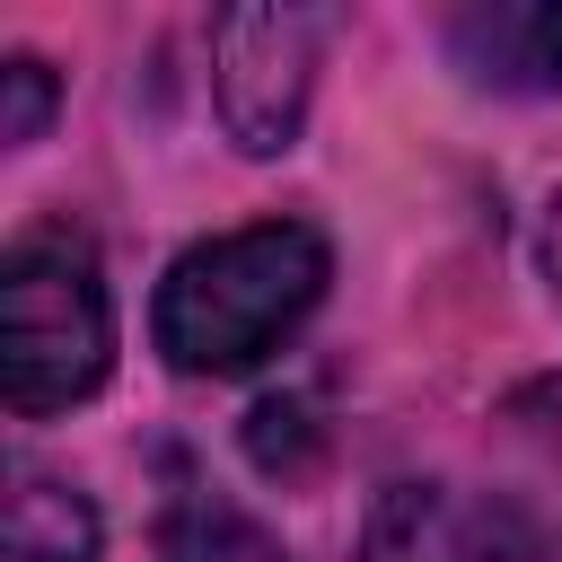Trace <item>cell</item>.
<instances>
[{"label":"cell","instance_id":"6da1fadb","mask_svg":"<svg viewBox=\"0 0 562 562\" xmlns=\"http://www.w3.org/2000/svg\"><path fill=\"white\" fill-rule=\"evenodd\" d=\"M316 299H325V237L299 220H255V228L202 237L167 263L149 334H158L167 369L237 378L263 351H281Z\"/></svg>","mask_w":562,"mask_h":562},{"label":"cell","instance_id":"7a4b0ae2","mask_svg":"<svg viewBox=\"0 0 562 562\" xmlns=\"http://www.w3.org/2000/svg\"><path fill=\"white\" fill-rule=\"evenodd\" d=\"M114 369V299L97 246L61 220L18 228L0 255V395L9 413H61Z\"/></svg>","mask_w":562,"mask_h":562},{"label":"cell","instance_id":"3957f363","mask_svg":"<svg viewBox=\"0 0 562 562\" xmlns=\"http://www.w3.org/2000/svg\"><path fill=\"white\" fill-rule=\"evenodd\" d=\"M325 18L316 9H220L211 18V105L246 158H281L307 123Z\"/></svg>","mask_w":562,"mask_h":562},{"label":"cell","instance_id":"277c9868","mask_svg":"<svg viewBox=\"0 0 562 562\" xmlns=\"http://www.w3.org/2000/svg\"><path fill=\"white\" fill-rule=\"evenodd\" d=\"M360 562H553V544L501 501L457 483H395L369 509Z\"/></svg>","mask_w":562,"mask_h":562},{"label":"cell","instance_id":"5b68a950","mask_svg":"<svg viewBox=\"0 0 562 562\" xmlns=\"http://www.w3.org/2000/svg\"><path fill=\"white\" fill-rule=\"evenodd\" d=\"M439 44L474 88H501V97L562 88V0H465L448 9Z\"/></svg>","mask_w":562,"mask_h":562},{"label":"cell","instance_id":"8992f818","mask_svg":"<svg viewBox=\"0 0 562 562\" xmlns=\"http://www.w3.org/2000/svg\"><path fill=\"white\" fill-rule=\"evenodd\" d=\"M492 465H501L492 492L544 544H562V369L501 395V413H492Z\"/></svg>","mask_w":562,"mask_h":562},{"label":"cell","instance_id":"52a82bcc","mask_svg":"<svg viewBox=\"0 0 562 562\" xmlns=\"http://www.w3.org/2000/svg\"><path fill=\"white\" fill-rule=\"evenodd\" d=\"M0 544H9V562H97L105 527H97V509H88L79 483L35 474V465H9V518H0Z\"/></svg>","mask_w":562,"mask_h":562},{"label":"cell","instance_id":"ba28073f","mask_svg":"<svg viewBox=\"0 0 562 562\" xmlns=\"http://www.w3.org/2000/svg\"><path fill=\"white\" fill-rule=\"evenodd\" d=\"M158 562H290L281 536L263 518H246L228 492H202L184 483L167 509H158Z\"/></svg>","mask_w":562,"mask_h":562},{"label":"cell","instance_id":"9c48e42d","mask_svg":"<svg viewBox=\"0 0 562 562\" xmlns=\"http://www.w3.org/2000/svg\"><path fill=\"white\" fill-rule=\"evenodd\" d=\"M316 448H325V430L307 422V404H299V395H263V404L246 413V457H255L263 474L299 483V474L316 465Z\"/></svg>","mask_w":562,"mask_h":562},{"label":"cell","instance_id":"30bf717a","mask_svg":"<svg viewBox=\"0 0 562 562\" xmlns=\"http://www.w3.org/2000/svg\"><path fill=\"white\" fill-rule=\"evenodd\" d=\"M0 88H9V105H0V140L26 149V140L44 132V114H53V70H44L35 53H18V61L0 70Z\"/></svg>","mask_w":562,"mask_h":562},{"label":"cell","instance_id":"8fae6325","mask_svg":"<svg viewBox=\"0 0 562 562\" xmlns=\"http://www.w3.org/2000/svg\"><path fill=\"white\" fill-rule=\"evenodd\" d=\"M544 281H553V299H562V193L544 202Z\"/></svg>","mask_w":562,"mask_h":562}]
</instances>
